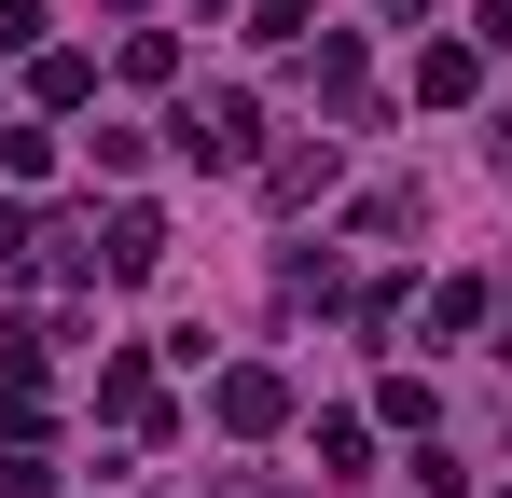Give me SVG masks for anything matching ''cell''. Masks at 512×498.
<instances>
[{
	"label": "cell",
	"instance_id": "cell-1",
	"mask_svg": "<svg viewBox=\"0 0 512 498\" xmlns=\"http://www.w3.org/2000/svg\"><path fill=\"white\" fill-rule=\"evenodd\" d=\"M180 153L194 166H250V97H194L180 111Z\"/></svg>",
	"mask_w": 512,
	"mask_h": 498
},
{
	"label": "cell",
	"instance_id": "cell-2",
	"mask_svg": "<svg viewBox=\"0 0 512 498\" xmlns=\"http://www.w3.org/2000/svg\"><path fill=\"white\" fill-rule=\"evenodd\" d=\"M222 415H236V429H277L291 388H277V374H222Z\"/></svg>",
	"mask_w": 512,
	"mask_h": 498
},
{
	"label": "cell",
	"instance_id": "cell-3",
	"mask_svg": "<svg viewBox=\"0 0 512 498\" xmlns=\"http://www.w3.org/2000/svg\"><path fill=\"white\" fill-rule=\"evenodd\" d=\"M153 249H167V236H153V208H125V222H111V277H153Z\"/></svg>",
	"mask_w": 512,
	"mask_h": 498
},
{
	"label": "cell",
	"instance_id": "cell-4",
	"mask_svg": "<svg viewBox=\"0 0 512 498\" xmlns=\"http://www.w3.org/2000/svg\"><path fill=\"white\" fill-rule=\"evenodd\" d=\"M471 83H485V70H471L457 42H429V56H416V97H471Z\"/></svg>",
	"mask_w": 512,
	"mask_h": 498
},
{
	"label": "cell",
	"instance_id": "cell-5",
	"mask_svg": "<svg viewBox=\"0 0 512 498\" xmlns=\"http://www.w3.org/2000/svg\"><path fill=\"white\" fill-rule=\"evenodd\" d=\"M250 28H263V42H305V28H319V0H263Z\"/></svg>",
	"mask_w": 512,
	"mask_h": 498
},
{
	"label": "cell",
	"instance_id": "cell-6",
	"mask_svg": "<svg viewBox=\"0 0 512 498\" xmlns=\"http://www.w3.org/2000/svg\"><path fill=\"white\" fill-rule=\"evenodd\" d=\"M42 42V0H0V56H28Z\"/></svg>",
	"mask_w": 512,
	"mask_h": 498
},
{
	"label": "cell",
	"instance_id": "cell-7",
	"mask_svg": "<svg viewBox=\"0 0 512 498\" xmlns=\"http://www.w3.org/2000/svg\"><path fill=\"white\" fill-rule=\"evenodd\" d=\"M222 498H277V485H222Z\"/></svg>",
	"mask_w": 512,
	"mask_h": 498
},
{
	"label": "cell",
	"instance_id": "cell-8",
	"mask_svg": "<svg viewBox=\"0 0 512 498\" xmlns=\"http://www.w3.org/2000/svg\"><path fill=\"white\" fill-rule=\"evenodd\" d=\"M388 14H429V0H388Z\"/></svg>",
	"mask_w": 512,
	"mask_h": 498
}]
</instances>
